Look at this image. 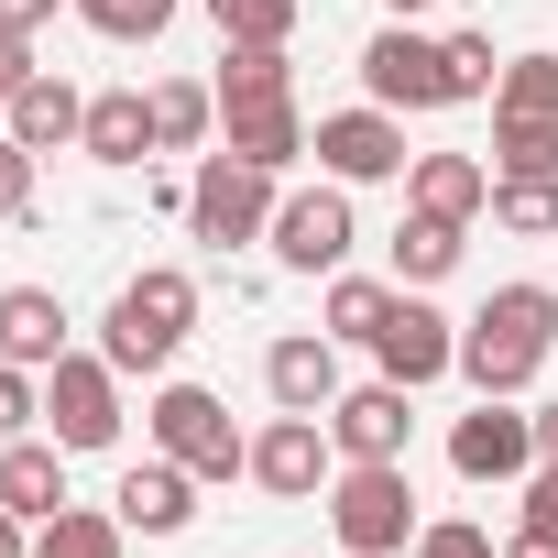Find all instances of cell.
Listing matches in <instances>:
<instances>
[{
    "mask_svg": "<svg viewBox=\"0 0 558 558\" xmlns=\"http://www.w3.org/2000/svg\"><path fill=\"white\" fill-rule=\"evenodd\" d=\"M547 351H558V296L547 286H493L482 318L460 329V384L471 395H525Z\"/></svg>",
    "mask_w": 558,
    "mask_h": 558,
    "instance_id": "1",
    "label": "cell"
},
{
    "mask_svg": "<svg viewBox=\"0 0 558 558\" xmlns=\"http://www.w3.org/2000/svg\"><path fill=\"white\" fill-rule=\"evenodd\" d=\"M186 329H197V274H175V263H143L132 286L110 296V329H99V351H110V373H165V362L186 351Z\"/></svg>",
    "mask_w": 558,
    "mask_h": 558,
    "instance_id": "2",
    "label": "cell"
},
{
    "mask_svg": "<svg viewBox=\"0 0 558 558\" xmlns=\"http://www.w3.org/2000/svg\"><path fill=\"white\" fill-rule=\"evenodd\" d=\"M329 504V525H340V547L351 558H405L416 547V482H405V460H340V482L318 493Z\"/></svg>",
    "mask_w": 558,
    "mask_h": 558,
    "instance_id": "3",
    "label": "cell"
},
{
    "mask_svg": "<svg viewBox=\"0 0 558 558\" xmlns=\"http://www.w3.org/2000/svg\"><path fill=\"white\" fill-rule=\"evenodd\" d=\"M143 427H154V449L186 460L197 482H241V471H252V438L230 427V405H219L208 384H165V395L143 405Z\"/></svg>",
    "mask_w": 558,
    "mask_h": 558,
    "instance_id": "4",
    "label": "cell"
},
{
    "mask_svg": "<svg viewBox=\"0 0 558 558\" xmlns=\"http://www.w3.org/2000/svg\"><path fill=\"white\" fill-rule=\"evenodd\" d=\"M274 197H286V175H263V165H241V154H197L186 230H197L208 252H241V241H263V230H274Z\"/></svg>",
    "mask_w": 558,
    "mask_h": 558,
    "instance_id": "5",
    "label": "cell"
},
{
    "mask_svg": "<svg viewBox=\"0 0 558 558\" xmlns=\"http://www.w3.org/2000/svg\"><path fill=\"white\" fill-rule=\"evenodd\" d=\"M274 263L286 274H340L351 263V241H362V219H351V186L340 175H318V186H286L274 197Z\"/></svg>",
    "mask_w": 558,
    "mask_h": 558,
    "instance_id": "6",
    "label": "cell"
},
{
    "mask_svg": "<svg viewBox=\"0 0 558 558\" xmlns=\"http://www.w3.org/2000/svg\"><path fill=\"white\" fill-rule=\"evenodd\" d=\"M362 88H373V110H449V45H427L416 23H384L373 45H362Z\"/></svg>",
    "mask_w": 558,
    "mask_h": 558,
    "instance_id": "7",
    "label": "cell"
},
{
    "mask_svg": "<svg viewBox=\"0 0 558 558\" xmlns=\"http://www.w3.org/2000/svg\"><path fill=\"white\" fill-rule=\"evenodd\" d=\"M45 416H56V449H110L121 438V373H110V351H66L45 373Z\"/></svg>",
    "mask_w": 558,
    "mask_h": 558,
    "instance_id": "8",
    "label": "cell"
},
{
    "mask_svg": "<svg viewBox=\"0 0 558 558\" xmlns=\"http://www.w3.org/2000/svg\"><path fill=\"white\" fill-rule=\"evenodd\" d=\"M449 471H460V482H525V471H536V405L482 395V405L449 427Z\"/></svg>",
    "mask_w": 558,
    "mask_h": 558,
    "instance_id": "9",
    "label": "cell"
},
{
    "mask_svg": "<svg viewBox=\"0 0 558 558\" xmlns=\"http://www.w3.org/2000/svg\"><path fill=\"white\" fill-rule=\"evenodd\" d=\"M373 362H384V384H438V373H460V318H438L427 307V286H395V318H384V340H373Z\"/></svg>",
    "mask_w": 558,
    "mask_h": 558,
    "instance_id": "10",
    "label": "cell"
},
{
    "mask_svg": "<svg viewBox=\"0 0 558 558\" xmlns=\"http://www.w3.org/2000/svg\"><path fill=\"white\" fill-rule=\"evenodd\" d=\"M252 482L286 493V504H318V493L340 482V438H329V416H274V427L252 438Z\"/></svg>",
    "mask_w": 558,
    "mask_h": 558,
    "instance_id": "11",
    "label": "cell"
},
{
    "mask_svg": "<svg viewBox=\"0 0 558 558\" xmlns=\"http://www.w3.org/2000/svg\"><path fill=\"white\" fill-rule=\"evenodd\" d=\"M307 154H318V175H340V186H384V175H405V165H416L395 110H329Z\"/></svg>",
    "mask_w": 558,
    "mask_h": 558,
    "instance_id": "12",
    "label": "cell"
},
{
    "mask_svg": "<svg viewBox=\"0 0 558 558\" xmlns=\"http://www.w3.org/2000/svg\"><path fill=\"white\" fill-rule=\"evenodd\" d=\"M263 395L286 405V416H329L340 405V340L329 329H286L263 351Z\"/></svg>",
    "mask_w": 558,
    "mask_h": 558,
    "instance_id": "13",
    "label": "cell"
},
{
    "mask_svg": "<svg viewBox=\"0 0 558 558\" xmlns=\"http://www.w3.org/2000/svg\"><path fill=\"white\" fill-rule=\"evenodd\" d=\"M110 514H121L132 536H186V525H197V471L154 449V460H132V471H121V493H110Z\"/></svg>",
    "mask_w": 558,
    "mask_h": 558,
    "instance_id": "14",
    "label": "cell"
},
{
    "mask_svg": "<svg viewBox=\"0 0 558 558\" xmlns=\"http://www.w3.org/2000/svg\"><path fill=\"white\" fill-rule=\"evenodd\" d=\"M329 438H340V460H405V438H416L405 384H351L329 405Z\"/></svg>",
    "mask_w": 558,
    "mask_h": 558,
    "instance_id": "15",
    "label": "cell"
},
{
    "mask_svg": "<svg viewBox=\"0 0 558 558\" xmlns=\"http://www.w3.org/2000/svg\"><path fill=\"white\" fill-rule=\"evenodd\" d=\"M0 362H23V373L66 362V296L56 286H0Z\"/></svg>",
    "mask_w": 558,
    "mask_h": 558,
    "instance_id": "16",
    "label": "cell"
},
{
    "mask_svg": "<svg viewBox=\"0 0 558 558\" xmlns=\"http://www.w3.org/2000/svg\"><path fill=\"white\" fill-rule=\"evenodd\" d=\"M66 460L77 449H56V438H0V504H12L23 525L66 514Z\"/></svg>",
    "mask_w": 558,
    "mask_h": 558,
    "instance_id": "17",
    "label": "cell"
},
{
    "mask_svg": "<svg viewBox=\"0 0 558 558\" xmlns=\"http://www.w3.org/2000/svg\"><path fill=\"white\" fill-rule=\"evenodd\" d=\"M77 154L88 165H154V88H99Z\"/></svg>",
    "mask_w": 558,
    "mask_h": 558,
    "instance_id": "18",
    "label": "cell"
},
{
    "mask_svg": "<svg viewBox=\"0 0 558 558\" xmlns=\"http://www.w3.org/2000/svg\"><path fill=\"white\" fill-rule=\"evenodd\" d=\"M405 208H438V219L471 230V219L493 208V165H482V154H416V165H405Z\"/></svg>",
    "mask_w": 558,
    "mask_h": 558,
    "instance_id": "19",
    "label": "cell"
},
{
    "mask_svg": "<svg viewBox=\"0 0 558 558\" xmlns=\"http://www.w3.org/2000/svg\"><path fill=\"white\" fill-rule=\"evenodd\" d=\"M307 143H318V132L296 121V99H274V110H219V154H241V165H263V175H296Z\"/></svg>",
    "mask_w": 558,
    "mask_h": 558,
    "instance_id": "20",
    "label": "cell"
},
{
    "mask_svg": "<svg viewBox=\"0 0 558 558\" xmlns=\"http://www.w3.org/2000/svg\"><path fill=\"white\" fill-rule=\"evenodd\" d=\"M0 132H12V143H34V154H66V143L88 132V99L45 66V77H23V88H12V121H0Z\"/></svg>",
    "mask_w": 558,
    "mask_h": 558,
    "instance_id": "21",
    "label": "cell"
},
{
    "mask_svg": "<svg viewBox=\"0 0 558 558\" xmlns=\"http://www.w3.org/2000/svg\"><path fill=\"white\" fill-rule=\"evenodd\" d=\"M208 88H219V110H274V99H296V56L286 45H230Z\"/></svg>",
    "mask_w": 558,
    "mask_h": 558,
    "instance_id": "22",
    "label": "cell"
},
{
    "mask_svg": "<svg viewBox=\"0 0 558 558\" xmlns=\"http://www.w3.org/2000/svg\"><path fill=\"white\" fill-rule=\"evenodd\" d=\"M208 132H219V88L154 77V154H208Z\"/></svg>",
    "mask_w": 558,
    "mask_h": 558,
    "instance_id": "23",
    "label": "cell"
},
{
    "mask_svg": "<svg viewBox=\"0 0 558 558\" xmlns=\"http://www.w3.org/2000/svg\"><path fill=\"white\" fill-rule=\"evenodd\" d=\"M460 219H438V208H405V230H395V286H438V274H460Z\"/></svg>",
    "mask_w": 558,
    "mask_h": 558,
    "instance_id": "24",
    "label": "cell"
},
{
    "mask_svg": "<svg viewBox=\"0 0 558 558\" xmlns=\"http://www.w3.org/2000/svg\"><path fill=\"white\" fill-rule=\"evenodd\" d=\"M384 318H395V286H384V274H329V307H318V329L329 340H384Z\"/></svg>",
    "mask_w": 558,
    "mask_h": 558,
    "instance_id": "25",
    "label": "cell"
},
{
    "mask_svg": "<svg viewBox=\"0 0 558 558\" xmlns=\"http://www.w3.org/2000/svg\"><path fill=\"white\" fill-rule=\"evenodd\" d=\"M121 514H99V504H66V514H45L34 525V558H121Z\"/></svg>",
    "mask_w": 558,
    "mask_h": 558,
    "instance_id": "26",
    "label": "cell"
},
{
    "mask_svg": "<svg viewBox=\"0 0 558 558\" xmlns=\"http://www.w3.org/2000/svg\"><path fill=\"white\" fill-rule=\"evenodd\" d=\"M493 175H558V121L493 110Z\"/></svg>",
    "mask_w": 558,
    "mask_h": 558,
    "instance_id": "27",
    "label": "cell"
},
{
    "mask_svg": "<svg viewBox=\"0 0 558 558\" xmlns=\"http://www.w3.org/2000/svg\"><path fill=\"white\" fill-rule=\"evenodd\" d=\"M219 45H296V0H208Z\"/></svg>",
    "mask_w": 558,
    "mask_h": 558,
    "instance_id": "28",
    "label": "cell"
},
{
    "mask_svg": "<svg viewBox=\"0 0 558 558\" xmlns=\"http://www.w3.org/2000/svg\"><path fill=\"white\" fill-rule=\"evenodd\" d=\"M493 219L525 230V241H547L558 230V175H493Z\"/></svg>",
    "mask_w": 558,
    "mask_h": 558,
    "instance_id": "29",
    "label": "cell"
},
{
    "mask_svg": "<svg viewBox=\"0 0 558 558\" xmlns=\"http://www.w3.org/2000/svg\"><path fill=\"white\" fill-rule=\"evenodd\" d=\"M493 110H514V121H558V56H504Z\"/></svg>",
    "mask_w": 558,
    "mask_h": 558,
    "instance_id": "30",
    "label": "cell"
},
{
    "mask_svg": "<svg viewBox=\"0 0 558 558\" xmlns=\"http://www.w3.org/2000/svg\"><path fill=\"white\" fill-rule=\"evenodd\" d=\"M77 23L110 34V45H154V34L175 23V0H77Z\"/></svg>",
    "mask_w": 558,
    "mask_h": 558,
    "instance_id": "31",
    "label": "cell"
},
{
    "mask_svg": "<svg viewBox=\"0 0 558 558\" xmlns=\"http://www.w3.org/2000/svg\"><path fill=\"white\" fill-rule=\"evenodd\" d=\"M493 88H504L493 34H449V99H493Z\"/></svg>",
    "mask_w": 558,
    "mask_h": 558,
    "instance_id": "32",
    "label": "cell"
},
{
    "mask_svg": "<svg viewBox=\"0 0 558 558\" xmlns=\"http://www.w3.org/2000/svg\"><path fill=\"white\" fill-rule=\"evenodd\" d=\"M405 558H504V547H493L471 514H438V525H416V547H405Z\"/></svg>",
    "mask_w": 558,
    "mask_h": 558,
    "instance_id": "33",
    "label": "cell"
},
{
    "mask_svg": "<svg viewBox=\"0 0 558 558\" xmlns=\"http://www.w3.org/2000/svg\"><path fill=\"white\" fill-rule=\"evenodd\" d=\"M34 416H45V373L0 362V438H34Z\"/></svg>",
    "mask_w": 558,
    "mask_h": 558,
    "instance_id": "34",
    "label": "cell"
},
{
    "mask_svg": "<svg viewBox=\"0 0 558 558\" xmlns=\"http://www.w3.org/2000/svg\"><path fill=\"white\" fill-rule=\"evenodd\" d=\"M34 165H45L34 143H12V132H0V219H23V208H34Z\"/></svg>",
    "mask_w": 558,
    "mask_h": 558,
    "instance_id": "35",
    "label": "cell"
},
{
    "mask_svg": "<svg viewBox=\"0 0 558 558\" xmlns=\"http://www.w3.org/2000/svg\"><path fill=\"white\" fill-rule=\"evenodd\" d=\"M514 525L558 536V460H536V471H525V504H514Z\"/></svg>",
    "mask_w": 558,
    "mask_h": 558,
    "instance_id": "36",
    "label": "cell"
},
{
    "mask_svg": "<svg viewBox=\"0 0 558 558\" xmlns=\"http://www.w3.org/2000/svg\"><path fill=\"white\" fill-rule=\"evenodd\" d=\"M56 12H77V0H0V34H23V45H34Z\"/></svg>",
    "mask_w": 558,
    "mask_h": 558,
    "instance_id": "37",
    "label": "cell"
},
{
    "mask_svg": "<svg viewBox=\"0 0 558 558\" xmlns=\"http://www.w3.org/2000/svg\"><path fill=\"white\" fill-rule=\"evenodd\" d=\"M0 558H34V525H23L12 504H0Z\"/></svg>",
    "mask_w": 558,
    "mask_h": 558,
    "instance_id": "38",
    "label": "cell"
},
{
    "mask_svg": "<svg viewBox=\"0 0 558 558\" xmlns=\"http://www.w3.org/2000/svg\"><path fill=\"white\" fill-rule=\"evenodd\" d=\"M504 558H558V536H536V525H514V536H504Z\"/></svg>",
    "mask_w": 558,
    "mask_h": 558,
    "instance_id": "39",
    "label": "cell"
},
{
    "mask_svg": "<svg viewBox=\"0 0 558 558\" xmlns=\"http://www.w3.org/2000/svg\"><path fill=\"white\" fill-rule=\"evenodd\" d=\"M536 460H558V405H536Z\"/></svg>",
    "mask_w": 558,
    "mask_h": 558,
    "instance_id": "40",
    "label": "cell"
},
{
    "mask_svg": "<svg viewBox=\"0 0 558 558\" xmlns=\"http://www.w3.org/2000/svg\"><path fill=\"white\" fill-rule=\"evenodd\" d=\"M384 12H395V23H416V12H438V0H384Z\"/></svg>",
    "mask_w": 558,
    "mask_h": 558,
    "instance_id": "41",
    "label": "cell"
},
{
    "mask_svg": "<svg viewBox=\"0 0 558 558\" xmlns=\"http://www.w3.org/2000/svg\"><path fill=\"white\" fill-rule=\"evenodd\" d=\"M0 121H12V88H0Z\"/></svg>",
    "mask_w": 558,
    "mask_h": 558,
    "instance_id": "42",
    "label": "cell"
}]
</instances>
